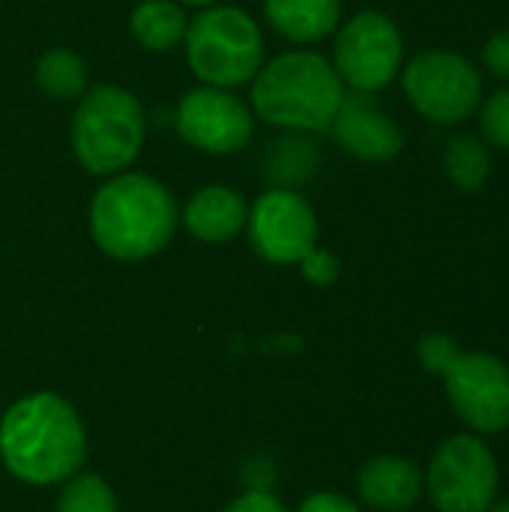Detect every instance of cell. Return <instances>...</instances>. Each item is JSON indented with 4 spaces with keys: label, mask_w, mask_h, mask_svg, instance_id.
Segmentation results:
<instances>
[{
    "label": "cell",
    "mask_w": 509,
    "mask_h": 512,
    "mask_svg": "<svg viewBox=\"0 0 509 512\" xmlns=\"http://www.w3.org/2000/svg\"><path fill=\"white\" fill-rule=\"evenodd\" d=\"M87 429L57 393L39 390L12 402L0 420V462L27 486H57L81 471Z\"/></svg>",
    "instance_id": "1"
},
{
    "label": "cell",
    "mask_w": 509,
    "mask_h": 512,
    "mask_svg": "<svg viewBox=\"0 0 509 512\" xmlns=\"http://www.w3.org/2000/svg\"><path fill=\"white\" fill-rule=\"evenodd\" d=\"M180 213L174 195L153 177L120 171L108 177L90 201V237L114 261H144L162 252Z\"/></svg>",
    "instance_id": "2"
},
{
    "label": "cell",
    "mask_w": 509,
    "mask_h": 512,
    "mask_svg": "<svg viewBox=\"0 0 509 512\" xmlns=\"http://www.w3.org/2000/svg\"><path fill=\"white\" fill-rule=\"evenodd\" d=\"M345 93V81L324 54L285 51L252 78V114L285 132H330Z\"/></svg>",
    "instance_id": "3"
},
{
    "label": "cell",
    "mask_w": 509,
    "mask_h": 512,
    "mask_svg": "<svg viewBox=\"0 0 509 512\" xmlns=\"http://www.w3.org/2000/svg\"><path fill=\"white\" fill-rule=\"evenodd\" d=\"M147 135V117L138 96L117 84H96L78 99L72 117V153L84 171L114 177L126 171Z\"/></svg>",
    "instance_id": "4"
},
{
    "label": "cell",
    "mask_w": 509,
    "mask_h": 512,
    "mask_svg": "<svg viewBox=\"0 0 509 512\" xmlns=\"http://www.w3.org/2000/svg\"><path fill=\"white\" fill-rule=\"evenodd\" d=\"M183 48L189 69L210 87L234 90L252 84L264 66V33L258 21L237 6L213 3L201 9L186 24Z\"/></svg>",
    "instance_id": "5"
},
{
    "label": "cell",
    "mask_w": 509,
    "mask_h": 512,
    "mask_svg": "<svg viewBox=\"0 0 509 512\" xmlns=\"http://www.w3.org/2000/svg\"><path fill=\"white\" fill-rule=\"evenodd\" d=\"M399 75L411 108L435 126H462L477 114L486 96L480 69L450 48L414 54Z\"/></svg>",
    "instance_id": "6"
},
{
    "label": "cell",
    "mask_w": 509,
    "mask_h": 512,
    "mask_svg": "<svg viewBox=\"0 0 509 512\" xmlns=\"http://www.w3.org/2000/svg\"><path fill=\"white\" fill-rule=\"evenodd\" d=\"M423 474L426 498L438 512H489L498 501V459L474 432H459L441 441Z\"/></svg>",
    "instance_id": "7"
},
{
    "label": "cell",
    "mask_w": 509,
    "mask_h": 512,
    "mask_svg": "<svg viewBox=\"0 0 509 512\" xmlns=\"http://www.w3.org/2000/svg\"><path fill=\"white\" fill-rule=\"evenodd\" d=\"M330 63L345 87L357 93L384 90L405 66V39L399 24L378 9L357 12L339 27Z\"/></svg>",
    "instance_id": "8"
},
{
    "label": "cell",
    "mask_w": 509,
    "mask_h": 512,
    "mask_svg": "<svg viewBox=\"0 0 509 512\" xmlns=\"http://www.w3.org/2000/svg\"><path fill=\"white\" fill-rule=\"evenodd\" d=\"M459 423L474 435L509 429V366L489 351H462L441 375Z\"/></svg>",
    "instance_id": "9"
},
{
    "label": "cell",
    "mask_w": 509,
    "mask_h": 512,
    "mask_svg": "<svg viewBox=\"0 0 509 512\" xmlns=\"http://www.w3.org/2000/svg\"><path fill=\"white\" fill-rule=\"evenodd\" d=\"M174 126L180 138L213 156H231L252 144L255 114L252 108L225 87H192L180 96L174 111Z\"/></svg>",
    "instance_id": "10"
},
{
    "label": "cell",
    "mask_w": 509,
    "mask_h": 512,
    "mask_svg": "<svg viewBox=\"0 0 509 512\" xmlns=\"http://www.w3.org/2000/svg\"><path fill=\"white\" fill-rule=\"evenodd\" d=\"M246 234L258 258L288 267L318 246V216L297 189L273 186L249 207Z\"/></svg>",
    "instance_id": "11"
},
{
    "label": "cell",
    "mask_w": 509,
    "mask_h": 512,
    "mask_svg": "<svg viewBox=\"0 0 509 512\" xmlns=\"http://www.w3.org/2000/svg\"><path fill=\"white\" fill-rule=\"evenodd\" d=\"M330 132L339 147L360 162H390L405 147L399 123L375 102L372 93L348 90Z\"/></svg>",
    "instance_id": "12"
},
{
    "label": "cell",
    "mask_w": 509,
    "mask_h": 512,
    "mask_svg": "<svg viewBox=\"0 0 509 512\" xmlns=\"http://www.w3.org/2000/svg\"><path fill=\"white\" fill-rule=\"evenodd\" d=\"M354 492L372 512H411L426 495V474L408 456L381 453L360 465Z\"/></svg>",
    "instance_id": "13"
},
{
    "label": "cell",
    "mask_w": 509,
    "mask_h": 512,
    "mask_svg": "<svg viewBox=\"0 0 509 512\" xmlns=\"http://www.w3.org/2000/svg\"><path fill=\"white\" fill-rule=\"evenodd\" d=\"M246 216H249V204L243 201V195L231 186L213 183L198 189L186 201L180 222L195 240L219 246L237 240L246 231Z\"/></svg>",
    "instance_id": "14"
},
{
    "label": "cell",
    "mask_w": 509,
    "mask_h": 512,
    "mask_svg": "<svg viewBox=\"0 0 509 512\" xmlns=\"http://www.w3.org/2000/svg\"><path fill=\"white\" fill-rule=\"evenodd\" d=\"M264 18L282 39L312 45L339 30L342 0H264Z\"/></svg>",
    "instance_id": "15"
},
{
    "label": "cell",
    "mask_w": 509,
    "mask_h": 512,
    "mask_svg": "<svg viewBox=\"0 0 509 512\" xmlns=\"http://www.w3.org/2000/svg\"><path fill=\"white\" fill-rule=\"evenodd\" d=\"M189 18L174 0H141L129 15V30L135 42L147 51H171L183 42Z\"/></svg>",
    "instance_id": "16"
},
{
    "label": "cell",
    "mask_w": 509,
    "mask_h": 512,
    "mask_svg": "<svg viewBox=\"0 0 509 512\" xmlns=\"http://www.w3.org/2000/svg\"><path fill=\"white\" fill-rule=\"evenodd\" d=\"M444 174L459 192H465V195L480 192L492 177V150H489V144L474 132L453 135L447 141V147H444Z\"/></svg>",
    "instance_id": "17"
},
{
    "label": "cell",
    "mask_w": 509,
    "mask_h": 512,
    "mask_svg": "<svg viewBox=\"0 0 509 512\" xmlns=\"http://www.w3.org/2000/svg\"><path fill=\"white\" fill-rule=\"evenodd\" d=\"M39 90L51 99L72 102L87 93V66L69 48H48L33 69Z\"/></svg>",
    "instance_id": "18"
},
{
    "label": "cell",
    "mask_w": 509,
    "mask_h": 512,
    "mask_svg": "<svg viewBox=\"0 0 509 512\" xmlns=\"http://www.w3.org/2000/svg\"><path fill=\"white\" fill-rule=\"evenodd\" d=\"M54 512H120L114 489L99 474H75L60 483Z\"/></svg>",
    "instance_id": "19"
},
{
    "label": "cell",
    "mask_w": 509,
    "mask_h": 512,
    "mask_svg": "<svg viewBox=\"0 0 509 512\" xmlns=\"http://www.w3.org/2000/svg\"><path fill=\"white\" fill-rule=\"evenodd\" d=\"M273 144H276L273 165H279L276 174L285 189H294V183H303L318 171V150L312 147V141L300 138V132H288V138H279Z\"/></svg>",
    "instance_id": "20"
},
{
    "label": "cell",
    "mask_w": 509,
    "mask_h": 512,
    "mask_svg": "<svg viewBox=\"0 0 509 512\" xmlns=\"http://www.w3.org/2000/svg\"><path fill=\"white\" fill-rule=\"evenodd\" d=\"M477 117H480V132H483L480 138L495 150H509V87L483 96Z\"/></svg>",
    "instance_id": "21"
},
{
    "label": "cell",
    "mask_w": 509,
    "mask_h": 512,
    "mask_svg": "<svg viewBox=\"0 0 509 512\" xmlns=\"http://www.w3.org/2000/svg\"><path fill=\"white\" fill-rule=\"evenodd\" d=\"M462 354L459 342L450 336V333H441V330H432V333H423L417 339V363L429 372V375H444L453 360Z\"/></svg>",
    "instance_id": "22"
},
{
    "label": "cell",
    "mask_w": 509,
    "mask_h": 512,
    "mask_svg": "<svg viewBox=\"0 0 509 512\" xmlns=\"http://www.w3.org/2000/svg\"><path fill=\"white\" fill-rule=\"evenodd\" d=\"M300 270L306 276V282L318 285V288H330L336 279H339V258L327 249H312L303 261H300Z\"/></svg>",
    "instance_id": "23"
},
{
    "label": "cell",
    "mask_w": 509,
    "mask_h": 512,
    "mask_svg": "<svg viewBox=\"0 0 509 512\" xmlns=\"http://www.w3.org/2000/svg\"><path fill=\"white\" fill-rule=\"evenodd\" d=\"M483 66L501 78V81H509V27L492 33L483 45Z\"/></svg>",
    "instance_id": "24"
},
{
    "label": "cell",
    "mask_w": 509,
    "mask_h": 512,
    "mask_svg": "<svg viewBox=\"0 0 509 512\" xmlns=\"http://www.w3.org/2000/svg\"><path fill=\"white\" fill-rule=\"evenodd\" d=\"M222 512H291L279 495H273L270 489H249L243 495H237Z\"/></svg>",
    "instance_id": "25"
},
{
    "label": "cell",
    "mask_w": 509,
    "mask_h": 512,
    "mask_svg": "<svg viewBox=\"0 0 509 512\" xmlns=\"http://www.w3.org/2000/svg\"><path fill=\"white\" fill-rule=\"evenodd\" d=\"M297 512H363V507L339 492H312Z\"/></svg>",
    "instance_id": "26"
},
{
    "label": "cell",
    "mask_w": 509,
    "mask_h": 512,
    "mask_svg": "<svg viewBox=\"0 0 509 512\" xmlns=\"http://www.w3.org/2000/svg\"><path fill=\"white\" fill-rule=\"evenodd\" d=\"M180 3L195 6V9H207V6H213V3H219V0H180Z\"/></svg>",
    "instance_id": "27"
},
{
    "label": "cell",
    "mask_w": 509,
    "mask_h": 512,
    "mask_svg": "<svg viewBox=\"0 0 509 512\" xmlns=\"http://www.w3.org/2000/svg\"><path fill=\"white\" fill-rule=\"evenodd\" d=\"M489 512H509V498H498V501L489 507Z\"/></svg>",
    "instance_id": "28"
}]
</instances>
